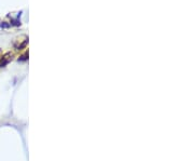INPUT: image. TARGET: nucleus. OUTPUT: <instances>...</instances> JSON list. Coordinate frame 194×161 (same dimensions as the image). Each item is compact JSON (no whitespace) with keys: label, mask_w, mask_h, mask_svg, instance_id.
<instances>
[{"label":"nucleus","mask_w":194,"mask_h":161,"mask_svg":"<svg viewBox=\"0 0 194 161\" xmlns=\"http://www.w3.org/2000/svg\"><path fill=\"white\" fill-rule=\"evenodd\" d=\"M9 56H10V54H5V55L3 56L2 60L0 61V67H3V66H5V64L8 63V62H9V60H10Z\"/></svg>","instance_id":"1"}]
</instances>
